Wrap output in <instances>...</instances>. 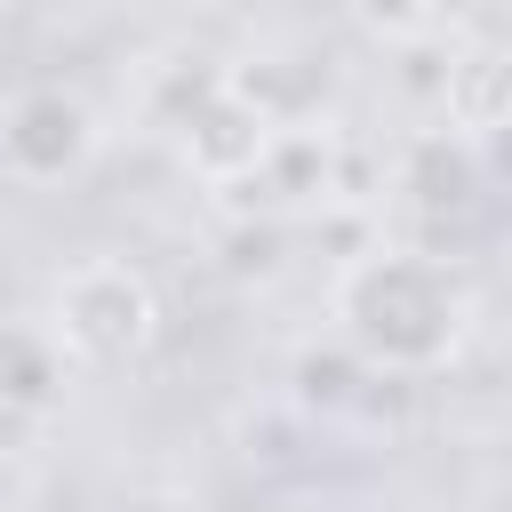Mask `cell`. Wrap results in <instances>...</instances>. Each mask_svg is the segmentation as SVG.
I'll return each mask as SVG.
<instances>
[{
	"label": "cell",
	"mask_w": 512,
	"mask_h": 512,
	"mask_svg": "<svg viewBox=\"0 0 512 512\" xmlns=\"http://www.w3.org/2000/svg\"><path fill=\"white\" fill-rule=\"evenodd\" d=\"M328 312H336V336L368 368L432 376V368L456 360L472 296H464V280H456L448 256H432V248H376V256H352L336 272Z\"/></svg>",
	"instance_id": "obj_1"
},
{
	"label": "cell",
	"mask_w": 512,
	"mask_h": 512,
	"mask_svg": "<svg viewBox=\"0 0 512 512\" xmlns=\"http://www.w3.org/2000/svg\"><path fill=\"white\" fill-rule=\"evenodd\" d=\"M48 336H56L72 360H88V368H128V360H144L152 336H160V296H152V280H144L136 264L88 256V264H72V272L56 280V320H48Z\"/></svg>",
	"instance_id": "obj_2"
},
{
	"label": "cell",
	"mask_w": 512,
	"mask_h": 512,
	"mask_svg": "<svg viewBox=\"0 0 512 512\" xmlns=\"http://www.w3.org/2000/svg\"><path fill=\"white\" fill-rule=\"evenodd\" d=\"M96 152V112L72 88H24L0 112V168L16 184H64Z\"/></svg>",
	"instance_id": "obj_3"
}]
</instances>
